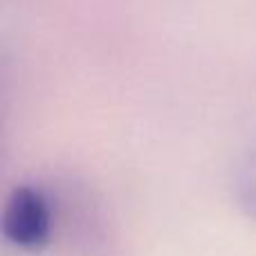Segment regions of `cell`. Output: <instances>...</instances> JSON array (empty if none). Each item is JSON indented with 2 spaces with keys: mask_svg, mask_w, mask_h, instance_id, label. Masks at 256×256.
<instances>
[{
  "mask_svg": "<svg viewBox=\"0 0 256 256\" xmlns=\"http://www.w3.org/2000/svg\"><path fill=\"white\" fill-rule=\"evenodd\" d=\"M54 207L48 191L36 184H20L7 198L2 214V234L12 245L38 252L52 238Z\"/></svg>",
  "mask_w": 256,
  "mask_h": 256,
  "instance_id": "6da1fadb",
  "label": "cell"
},
{
  "mask_svg": "<svg viewBox=\"0 0 256 256\" xmlns=\"http://www.w3.org/2000/svg\"><path fill=\"white\" fill-rule=\"evenodd\" d=\"M232 189L243 214L256 220V142H252L236 160L232 173Z\"/></svg>",
  "mask_w": 256,
  "mask_h": 256,
  "instance_id": "7a4b0ae2",
  "label": "cell"
}]
</instances>
